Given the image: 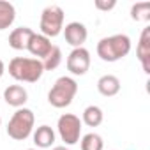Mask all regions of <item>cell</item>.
I'll return each mask as SVG.
<instances>
[{"instance_id":"cell-1","label":"cell","mask_w":150,"mask_h":150,"mask_svg":"<svg viewBox=\"0 0 150 150\" xmlns=\"http://www.w3.org/2000/svg\"><path fill=\"white\" fill-rule=\"evenodd\" d=\"M129 51H131V39L124 34L104 37L97 44V55L104 62H117V60L127 57Z\"/></svg>"},{"instance_id":"cell-2","label":"cell","mask_w":150,"mask_h":150,"mask_svg":"<svg viewBox=\"0 0 150 150\" xmlns=\"http://www.w3.org/2000/svg\"><path fill=\"white\" fill-rule=\"evenodd\" d=\"M44 72L42 62L39 58H23L16 57L9 62V74L18 81L35 83Z\"/></svg>"},{"instance_id":"cell-3","label":"cell","mask_w":150,"mask_h":150,"mask_svg":"<svg viewBox=\"0 0 150 150\" xmlns=\"http://www.w3.org/2000/svg\"><path fill=\"white\" fill-rule=\"evenodd\" d=\"M78 92V85L72 78H67V76H62L55 81L53 88L50 90L48 94V101L53 108H65L72 103L74 96Z\"/></svg>"},{"instance_id":"cell-4","label":"cell","mask_w":150,"mask_h":150,"mask_svg":"<svg viewBox=\"0 0 150 150\" xmlns=\"http://www.w3.org/2000/svg\"><path fill=\"white\" fill-rule=\"evenodd\" d=\"M34 122H35V118H34V113H32L30 110H27V108L18 110V111L13 115V118L9 120V125H7V134H9V138H13V139H16V141L27 139V138L30 136V132H32Z\"/></svg>"},{"instance_id":"cell-5","label":"cell","mask_w":150,"mask_h":150,"mask_svg":"<svg viewBox=\"0 0 150 150\" xmlns=\"http://www.w3.org/2000/svg\"><path fill=\"white\" fill-rule=\"evenodd\" d=\"M64 28V11L58 6H50L41 14V30L44 37H57Z\"/></svg>"},{"instance_id":"cell-6","label":"cell","mask_w":150,"mask_h":150,"mask_svg":"<svg viewBox=\"0 0 150 150\" xmlns=\"http://www.w3.org/2000/svg\"><path fill=\"white\" fill-rule=\"evenodd\" d=\"M58 132L62 141H65L67 145H74L80 141V134H81V120L76 115L65 113L58 118Z\"/></svg>"},{"instance_id":"cell-7","label":"cell","mask_w":150,"mask_h":150,"mask_svg":"<svg viewBox=\"0 0 150 150\" xmlns=\"http://www.w3.org/2000/svg\"><path fill=\"white\" fill-rule=\"evenodd\" d=\"M67 69L76 76H83L90 69V53L85 48H74L67 57Z\"/></svg>"},{"instance_id":"cell-8","label":"cell","mask_w":150,"mask_h":150,"mask_svg":"<svg viewBox=\"0 0 150 150\" xmlns=\"http://www.w3.org/2000/svg\"><path fill=\"white\" fill-rule=\"evenodd\" d=\"M64 35H65V41H67L71 46H74V48H83V42L87 41L88 32H87V28H85L83 23L72 21V23L65 25Z\"/></svg>"},{"instance_id":"cell-9","label":"cell","mask_w":150,"mask_h":150,"mask_svg":"<svg viewBox=\"0 0 150 150\" xmlns=\"http://www.w3.org/2000/svg\"><path fill=\"white\" fill-rule=\"evenodd\" d=\"M136 55H138V60L141 62L143 72L150 74V28H143Z\"/></svg>"},{"instance_id":"cell-10","label":"cell","mask_w":150,"mask_h":150,"mask_svg":"<svg viewBox=\"0 0 150 150\" xmlns=\"http://www.w3.org/2000/svg\"><path fill=\"white\" fill-rule=\"evenodd\" d=\"M4 99L9 106L14 108H21L27 101H28V94L21 85H11L4 90Z\"/></svg>"},{"instance_id":"cell-11","label":"cell","mask_w":150,"mask_h":150,"mask_svg":"<svg viewBox=\"0 0 150 150\" xmlns=\"http://www.w3.org/2000/svg\"><path fill=\"white\" fill-rule=\"evenodd\" d=\"M34 32L28 28V27H20V28H14L9 35V46L13 50H27L30 39H32Z\"/></svg>"},{"instance_id":"cell-12","label":"cell","mask_w":150,"mask_h":150,"mask_svg":"<svg viewBox=\"0 0 150 150\" xmlns=\"http://www.w3.org/2000/svg\"><path fill=\"white\" fill-rule=\"evenodd\" d=\"M51 42H50V39L48 37H44V35H39V34H34L32 35V39H30V42H28V46H27V50L34 55V57H39V58H44L50 51H51Z\"/></svg>"},{"instance_id":"cell-13","label":"cell","mask_w":150,"mask_h":150,"mask_svg":"<svg viewBox=\"0 0 150 150\" xmlns=\"http://www.w3.org/2000/svg\"><path fill=\"white\" fill-rule=\"evenodd\" d=\"M97 90L104 96V97H113L120 92V80L113 74H106V76L99 78L97 81Z\"/></svg>"},{"instance_id":"cell-14","label":"cell","mask_w":150,"mask_h":150,"mask_svg":"<svg viewBox=\"0 0 150 150\" xmlns=\"http://www.w3.org/2000/svg\"><path fill=\"white\" fill-rule=\"evenodd\" d=\"M53 141H55V132L50 125H41L34 132V143L39 148H50L53 145Z\"/></svg>"},{"instance_id":"cell-15","label":"cell","mask_w":150,"mask_h":150,"mask_svg":"<svg viewBox=\"0 0 150 150\" xmlns=\"http://www.w3.org/2000/svg\"><path fill=\"white\" fill-rule=\"evenodd\" d=\"M16 18V11L14 6L6 2V0H0V30H6L13 25Z\"/></svg>"},{"instance_id":"cell-16","label":"cell","mask_w":150,"mask_h":150,"mask_svg":"<svg viewBox=\"0 0 150 150\" xmlns=\"http://www.w3.org/2000/svg\"><path fill=\"white\" fill-rule=\"evenodd\" d=\"M83 122L88 127H97L103 124V111L99 106H88L83 111Z\"/></svg>"},{"instance_id":"cell-17","label":"cell","mask_w":150,"mask_h":150,"mask_svg":"<svg viewBox=\"0 0 150 150\" xmlns=\"http://www.w3.org/2000/svg\"><path fill=\"white\" fill-rule=\"evenodd\" d=\"M60 62H62V50L58 46H53L51 51L42 58V67L44 71H53L60 65Z\"/></svg>"},{"instance_id":"cell-18","label":"cell","mask_w":150,"mask_h":150,"mask_svg":"<svg viewBox=\"0 0 150 150\" xmlns=\"http://www.w3.org/2000/svg\"><path fill=\"white\" fill-rule=\"evenodd\" d=\"M131 18L134 21H148L150 20V2H138L131 9Z\"/></svg>"},{"instance_id":"cell-19","label":"cell","mask_w":150,"mask_h":150,"mask_svg":"<svg viewBox=\"0 0 150 150\" xmlns=\"http://www.w3.org/2000/svg\"><path fill=\"white\" fill-rule=\"evenodd\" d=\"M103 146H104V141L96 132L85 134L81 139V150H103Z\"/></svg>"},{"instance_id":"cell-20","label":"cell","mask_w":150,"mask_h":150,"mask_svg":"<svg viewBox=\"0 0 150 150\" xmlns=\"http://www.w3.org/2000/svg\"><path fill=\"white\" fill-rule=\"evenodd\" d=\"M96 9H99V11H111L115 6H117V2L115 0H96Z\"/></svg>"},{"instance_id":"cell-21","label":"cell","mask_w":150,"mask_h":150,"mask_svg":"<svg viewBox=\"0 0 150 150\" xmlns=\"http://www.w3.org/2000/svg\"><path fill=\"white\" fill-rule=\"evenodd\" d=\"M4 71H6V65H4V62H2V60H0V78H2Z\"/></svg>"},{"instance_id":"cell-22","label":"cell","mask_w":150,"mask_h":150,"mask_svg":"<svg viewBox=\"0 0 150 150\" xmlns=\"http://www.w3.org/2000/svg\"><path fill=\"white\" fill-rule=\"evenodd\" d=\"M53 150H69V148H65V146H55Z\"/></svg>"},{"instance_id":"cell-23","label":"cell","mask_w":150,"mask_h":150,"mask_svg":"<svg viewBox=\"0 0 150 150\" xmlns=\"http://www.w3.org/2000/svg\"><path fill=\"white\" fill-rule=\"evenodd\" d=\"M0 124H2V118H0Z\"/></svg>"},{"instance_id":"cell-24","label":"cell","mask_w":150,"mask_h":150,"mask_svg":"<svg viewBox=\"0 0 150 150\" xmlns=\"http://www.w3.org/2000/svg\"><path fill=\"white\" fill-rule=\"evenodd\" d=\"M28 150H34V148H28Z\"/></svg>"}]
</instances>
